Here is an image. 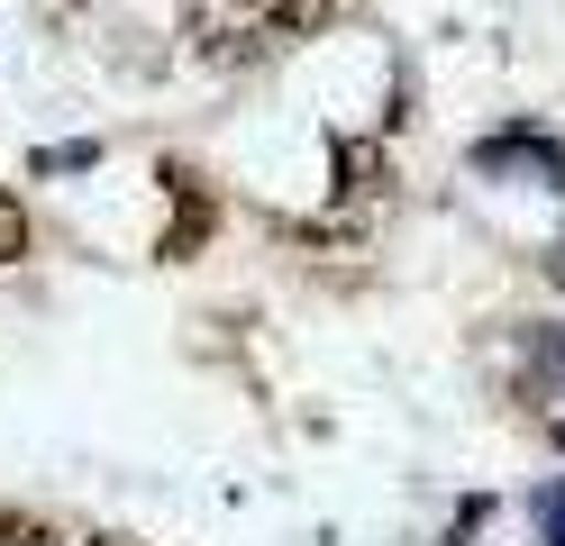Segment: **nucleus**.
<instances>
[{"instance_id": "obj_1", "label": "nucleus", "mask_w": 565, "mask_h": 546, "mask_svg": "<svg viewBox=\"0 0 565 546\" xmlns=\"http://www.w3.org/2000/svg\"><path fill=\"white\" fill-rule=\"evenodd\" d=\"M511 328V400L529 419L547 428V447H565V328H520V319H502Z\"/></svg>"}, {"instance_id": "obj_2", "label": "nucleus", "mask_w": 565, "mask_h": 546, "mask_svg": "<svg viewBox=\"0 0 565 546\" xmlns=\"http://www.w3.org/2000/svg\"><path fill=\"white\" fill-rule=\"evenodd\" d=\"M156 182H164V237H156V265H192L220 228V192H210V173L183 164V156H156Z\"/></svg>"}, {"instance_id": "obj_3", "label": "nucleus", "mask_w": 565, "mask_h": 546, "mask_svg": "<svg viewBox=\"0 0 565 546\" xmlns=\"http://www.w3.org/2000/svg\"><path fill=\"white\" fill-rule=\"evenodd\" d=\"M466 164L483 173V182H547V192H565V146H556V128H539V119H511V128H492V137H475L466 146Z\"/></svg>"}, {"instance_id": "obj_4", "label": "nucleus", "mask_w": 565, "mask_h": 546, "mask_svg": "<svg viewBox=\"0 0 565 546\" xmlns=\"http://www.w3.org/2000/svg\"><path fill=\"white\" fill-rule=\"evenodd\" d=\"M228 10V28H256V36H274V46H301V36H329L356 0H220Z\"/></svg>"}, {"instance_id": "obj_5", "label": "nucleus", "mask_w": 565, "mask_h": 546, "mask_svg": "<svg viewBox=\"0 0 565 546\" xmlns=\"http://www.w3.org/2000/svg\"><path fill=\"white\" fill-rule=\"evenodd\" d=\"M329 173H338V201H383L393 192V146L383 137H329Z\"/></svg>"}, {"instance_id": "obj_6", "label": "nucleus", "mask_w": 565, "mask_h": 546, "mask_svg": "<svg viewBox=\"0 0 565 546\" xmlns=\"http://www.w3.org/2000/svg\"><path fill=\"white\" fill-rule=\"evenodd\" d=\"M100 156H110L100 137H64V146H38V156H28V173H38V182H64V173H92Z\"/></svg>"}, {"instance_id": "obj_7", "label": "nucleus", "mask_w": 565, "mask_h": 546, "mask_svg": "<svg viewBox=\"0 0 565 546\" xmlns=\"http://www.w3.org/2000/svg\"><path fill=\"white\" fill-rule=\"evenodd\" d=\"M28 246H38V218H28V201L0 182V265H28Z\"/></svg>"}, {"instance_id": "obj_8", "label": "nucleus", "mask_w": 565, "mask_h": 546, "mask_svg": "<svg viewBox=\"0 0 565 546\" xmlns=\"http://www.w3.org/2000/svg\"><path fill=\"white\" fill-rule=\"evenodd\" d=\"M0 546H64V528L46 510H0Z\"/></svg>"}, {"instance_id": "obj_9", "label": "nucleus", "mask_w": 565, "mask_h": 546, "mask_svg": "<svg viewBox=\"0 0 565 546\" xmlns=\"http://www.w3.org/2000/svg\"><path fill=\"white\" fill-rule=\"evenodd\" d=\"M529 520H539V546H565V473H547V483H539Z\"/></svg>"}, {"instance_id": "obj_10", "label": "nucleus", "mask_w": 565, "mask_h": 546, "mask_svg": "<svg viewBox=\"0 0 565 546\" xmlns=\"http://www.w3.org/2000/svg\"><path fill=\"white\" fill-rule=\"evenodd\" d=\"M492 528V492H475V501H456V520H447V546H475Z\"/></svg>"}, {"instance_id": "obj_11", "label": "nucleus", "mask_w": 565, "mask_h": 546, "mask_svg": "<svg viewBox=\"0 0 565 546\" xmlns=\"http://www.w3.org/2000/svg\"><path fill=\"white\" fill-rule=\"evenodd\" d=\"M547 282H556V291H565V237H556V246H547Z\"/></svg>"}, {"instance_id": "obj_12", "label": "nucleus", "mask_w": 565, "mask_h": 546, "mask_svg": "<svg viewBox=\"0 0 565 546\" xmlns=\"http://www.w3.org/2000/svg\"><path fill=\"white\" fill-rule=\"evenodd\" d=\"M92 546H137V537H110V528H100V537H92Z\"/></svg>"}]
</instances>
